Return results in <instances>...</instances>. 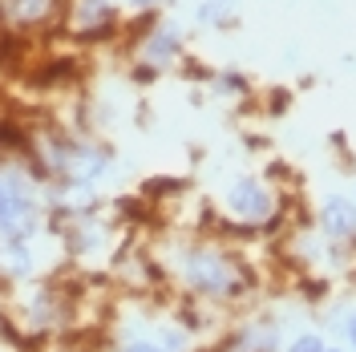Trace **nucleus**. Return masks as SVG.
Instances as JSON below:
<instances>
[{"label": "nucleus", "instance_id": "1", "mask_svg": "<svg viewBox=\"0 0 356 352\" xmlns=\"http://www.w3.org/2000/svg\"><path fill=\"white\" fill-rule=\"evenodd\" d=\"M182 280L202 300H239L251 284V271L222 247H195L182 255Z\"/></svg>", "mask_w": 356, "mask_h": 352}, {"label": "nucleus", "instance_id": "5", "mask_svg": "<svg viewBox=\"0 0 356 352\" xmlns=\"http://www.w3.org/2000/svg\"><path fill=\"white\" fill-rule=\"evenodd\" d=\"M53 4L57 0H0V8H4V17L17 24H37L44 21L49 13H53Z\"/></svg>", "mask_w": 356, "mask_h": 352}, {"label": "nucleus", "instance_id": "3", "mask_svg": "<svg viewBox=\"0 0 356 352\" xmlns=\"http://www.w3.org/2000/svg\"><path fill=\"white\" fill-rule=\"evenodd\" d=\"M320 231L332 243H353L356 239V202L332 195L320 207Z\"/></svg>", "mask_w": 356, "mask_h": 352}, {"label": "nucleus", "instance_id": "8", "mask_svg": "<svg viewBox=\"0 0 356 352\" xmlns=\"http://www.w3.org/2000/svg\"><path fill=\"white\" fill-rule=\"evenodd\" d=\"M122 352H166V349H162V344H154V340H130Z\"/></svg>", "mask_w": 356, "mask_h": 352}, {"label": "nucleus", "instance_id": "10", "mask_svg": "<svg viewBox=\"0 0 356 352\" xmlns=\"http://www.w3.org/2000/svg\"><path fill=\"white\" fill-rule=\"evenodd\" d=\"M328 352H344V349H328Z\"/></svg>", "mask_w": 356, "mask_h": 352}, {"label": "nucleus", "instance_id": "2", "mask_svg": "<svg viewBox=\"0 0 356 352\" xmlns=\"http://www.w3.org/2000/svg\"><path fill=\"white\" fill-rule=\"evenodd\" d=\"M227 207H231L239 219L255 223V219H267V215H271L275 198H271V191H267L264 182H255V178H235L231 191H227Z\"/></svg>", "mask_w": 356, "mask_h": 352}, {"label": "nucleus", "instance_id": "7", "mask_svg": "<svg viewBox=\"0 0 356 352\" xmlns=\"http://www.w3.org/2000/svg\"><path fill=\"white\" fill-rule=\"evenodd\" d=\"M288 352H328V344H324L316 332H304V336H296L288 344Z\"/></svg>", "mask_w": 356, "mask_h": 352}, {"label": "nucleus", "instance_id": "6", "mask_svg": "<svg viewBox=\"0 0 356 352\" xmlns=\"http://www.w3.org/2000/svg\"><path fill=\"white\" fill-rule=\"evenodd\" d=\"M231 13H235V0H207L199 8V21L202 24H227Z\"/></svg>", "mask_w": 356, "mask_h": 352}, {"label": "nucleus", "instance_id": "9", "mask_svg": "<svg viewBox=\"0 0 356 352\" xmlns=\"http://www.w3.org/2000/svg\"><path fill=\"white\" fill-rule=\"evenodd\" d=\"M344 332H348V344H353V349H356V316H353V320H348V328H344Z\"/></svg>", "mask_w": 356, "mask_h": 352}, {"label": "nucleus", "instance_id": "4", "mask_svg": "<svg viewBox=\"0 0 356 352\" xmlns=\"http://www.w3.org/2000/svg\"><path fill=\"white\" fill-rule=\"evenodd\" d=\"M178 53H182V37L175 24H158L142 41V61H150V65H170Z\"/></svg>", "mask_w": 356, "mask_h": 352}]
</instances>
